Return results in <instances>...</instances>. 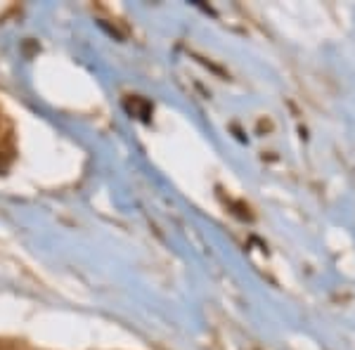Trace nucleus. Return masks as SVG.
<instances>
[{"mask_svg":"<svg viewBox=\"0 0 355 350\" xmlns=\"http://www.w3.org/2000/svg\"><path fill=\"white\" fill-rule=\"evenodd\" d=\"M8 161H10V157H8V154H3V152H0V170H5V166H8Z\"/></svg>","mask_w":355,"mask_h":350,"instance_id":"nucleus-1","label":"nucleus"}]
</instances>
